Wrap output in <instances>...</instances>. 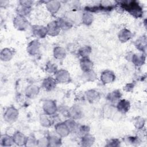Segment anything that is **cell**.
I'll return each mask as SVG.
<instances>
[{
  "instance_id": "obj_3",
  "label": "cell",
  "mask_w": 147,
  "mask_h": 147,
  "mask_svg": "<svg viewBox=\"0 0 147 147\" xmlns=\"http://www.w3.org/2000/svg\"><path fill=\"white\" fill-rule=\"evenodd\" d=\"M18 116V110L14 107H8L4 113V119L6 122H13Z\"/></svg>"
},
{
  "instance_id": "obj_34",
  "label": "cell",
  "mask_w": 147,
  "mask_h": 147,
  "mask_svg": "<svg viewBox=\"0 0 147 147\" xmlns=\"http://www.w3.org/2000/svg\"><path fill=\"white\" fill-rule=\"evenodd\" d=\"M45 69L48 72L51 74H52V73L56 74V72L57 71V66L56 65V64L51 62H49L48 63H47Z\"/></svg>"
},
{
  "instance_id": "obj_10",
  "label": "cell",
  "mask_w": 147,
  "mask_h": 147,
  "mask_svg": "<svg viewBox=\"0 0 147 147\" xmlns=\"http://www.w3.org/2000/svg\"><path fill=\"white\" fill-rule=\"evenodd\" d=\"M40 44L37 40H34L29 43L27 47V51L30 55H37L40 50Z\"/></svg>"
},
{
  "instance_id": "obj_32",
  "label": "cell",
  "mask_w": 147,
  "mask_h": 147,
  "mask_svg": "<svg viewBox=\"0 0 147 147\" xmlns=\"http://www.w3.org/2000/svg\"><path fill=\"white\" fill-rule=\"evenodd\" d=\"M49 145L50 146H59L61 144V140L56 136H51L48 138Z\"/></svg>"
},
{
  "instance_id": "obj_2",
  "label": "cell",
  "mask_w": 147,
  "mask_h": 147,
  "mask_svg": "<svg viewBox=\"0 0 147 147\" xmlns=\"http://www.w3.org/2000/svg\"><path fill=\"white\" fill-rule=\"evenodd\" d=\"M13 25L19 30H24L28 28L29 22L25 17L17 16L13 20Z\"/></svg>"
},
{
  "instance_id": "obj_9",
  "label": "cell",
  "mask_w": 147,
  "mask_h": 147,
  "mask_svg": "<svg viewBox=\"0 0 147 147\" xmlns=\"http://www.w3.org/2000/svg\"><path fill=\"white\" fill-rule=\"evenodd\" d=\"M55 130L56 133L61 137L67 136L71 131L65 122H61L56 124L55 126Z\"/></svg>"
},
{
  "instance_id": "obj_18",
  "label": "cell",
  "mask_w": 147,
  "mask_h": 147,
  "mask_svg": "<svg viewBox=\"0 0 147 147\" xmlns=\"http://www.w3.org/2000/svg\"><path fill=\"white\" fill-rule=\"evenodd\" d=\"M68 113L71 117L74 119H79L82 115V112L79 107L77 106H73L68 111Z\"/></svg>"
},
{
  "instance_id": "obj_40",
  "label": "cell",
  "mask_w": 147,
  "mask_h": 147,
  "mask_svg": "<svg viewBox=\"0 0 147 147\" xmlns=\"http://www.w3.org/2000/svg\"><path fill=\"white\" fill-rule=\"evenodd\" d=\"M19 3L20 4L25 5L29 7H32V5H33V1H20Z\"/></svg>"
},
{
  "instance_id": "obj_35",
  "label": "cell",
  "mask_w": 147,
  "mask_h": 147,
  "mask_svg": "<svg viewBox=\"0 0 147 147\" xmlns=\"http://www.w3.org/2000/svg\"><path fill=\"white\" fill-rule=\"evenodd\" d=\"M64 122L66 123V125H67V126L68 127V128L71 131H72L76 129V123L75 122V121H74V119L73 118L68 119L66 121H65Z\"/></svg>"
},
{
  "instance_id": "obj_5",
  "label": "cell",
  "mask_w": 147,
  "mask_h": 147,
  "mask_svg": "<svg viewBox=\"0 0 147 147\" xmlns=\"http://www.w3.org/2000/svg\"><path fill=\"white\" fill-rule=\"evenodd\" d=\"M43 110L46 114L53 115L57 111L56 102L52 100H47L43 103Z\"/></svg>"
},
{
  "instance_id": "obj_27",
  "label": "cell",
  "mask_w": 147,
  "mask_h": 147,
  "mask_svg": "<svg viewBox=\"0 0 147 147\" xmlns=\"http://www.w3.org/2000/svg\"><path fill=\"white\" fill-rule=\"evenodd\" d=\"M95 139L93 136L89 134L88 133L83 136L82 139V144L83 146H91L94 142Z\"/></svg>"
},
{
  "instance_id": "obj_23",
  "label": "cell",
  "mask_w": 147,
  "mask_h": 147,
  "mask_svg": "<svg viewBox=\"0 0 147 147\" xmlns=\"http://www.w3.org/2000/svg\"><path fill=\"white\" fill-rule=\"evenodd\" d=\"M53 56L56 59L61 60L66 56V52L64 48L60 47H56L53 49Z\"/></svg>"
},
{
  "instance_id": "obj_19",
  "label": "cell",
  "mask_w": 147,
  "mask_h": 147,
  "mask_svg": "<svg viewBox=\"0 0 147 147\" xmlns=\"http://www.w3.org/2000/svg\"><path fill=\"white\" fill-rule=\"evenodd\" d=\"M31 9H32V7H29L26 5H22L20 3V5H18V6L16 9V11L18 14V16L25 17L28 15L30 13Z\"/></svg>"
},
{
  "instance_id": "obj_13",
  "label": "cell",
  "mask_w": 147,
  "mask_h": 147,
  "mask_svg": "<svg viewBox=\"0 0 147 147\" xmlns=\"http://www.w3.org/2000/svg\"><path fill=\"white\" fill-rule=\"evenodd\" d=\"M130 107V102L126 99L119 100L117 102V108L118 110L122 113H127L129 110Z\"/></svg>"
},
{
  "instance_id": "obj_15",
  "label": "cell",
  "mask_w": 147,
  "mask_h": 147,
  "mask_svg": "<svg viewBox=\"0 0 147 147\" xmlns=\"http://www.w3.org/2000/svg\"><path fill=\"white\" fill-rule=\"evenodd\" d=\"M80 65L82 70L85 72L89 71L92 69L93 63L88 58H83L80 61Z\"/></svg>"
},
{
  "instance_id": "obj_21",
  "label": "cell",
  "mask_w": 147,
  "mask_h": 147,
  "mask_svg": "<svg viewBox=\"0 0 147 147\" xmlns=\"http://www.w3.org/2000/svg\"><path fill=\"white\" fill-rule=\"evenodd\" d=\"M86 96L90 102H94L99 98V94L95 90H90L86 92Z\"/></svg>"
},
{
  "instance_id": "obj_24",
  "label": "cell",
  "mask_w": 147,
  "mask_h": 147,
  "mask_svg": "<svg viewBox=\"0 0 147 147\" xmlns=\"http://www.w3.org/2000/svg\"><path fill=\"white\" fill-rule=\"evenodd\" d=\"M121 93L118 90H115L109 93L107 95V99L111 103L118 102L121 97Z\"/></svg>"
},
{
  "instance_id": "obj_33",
  "label": "cell",
  "mask_w": 147,
  "mask_h": 147,
  "mask_svg": "<svg viewBox=\"0 0 147 147\" xmlns=\"http://www.w3.org/2000/svg\"><path fill=\"white\" fill-rule=\"evenodd\" d=\"M84 76L88 81H93L96 78V75L95 73L91 69L89 71L84 72Z\"/></svg>"
},
{
  "instance_id": "obj_7",
  "label": "cell",
  "mask_w": 147,
  "mask_h": 147,
  "mask_svg": "<svg viewBox=\"0 0 147 147\" xmlns=\"http://www.w3.org/2000/svg\"><path fill=\"white\" fill-rule=\"evenodd\" d=\"M32 31L35 36L39 38H44L48 34L47 27L42 25H33Z\"/></svg>"
},
{
  "instance_id": "obj_4",
  "label": "cell",
  "mask_w": 147,
  "mask_h": 147,
  "mask_svg": "<svg viewBox=\"0 0 147 147\" xmlns=\"http://www.w3.org/2000/svg\"><path fill=\"white\" fill-rule=\"evenodd\" d=\"M56 75V80L60 83H66L70 81V75L69 73L63 69L57 70L55 74Z\"/></svg>"
},
{
  "instance_id": "obj_26",
  "label": "cell",
  "mask_w": 147,
  "mask_h": 147,
  "mask_svg": "<svg viewBox=\"0 0 147 147\" xmlns=\"http://www.w3.org/2000/svg\"><path fill=\"white\" fill-rule=\"evenodd\" d=\"M60 29L68 30L72 27V24L68 20L63 18H60L57 21Z\"/></svg>"
},
{
  "instance_id": "obj_16",
  "label": "cell",
  "mask_w": 147,
  "mask_h": 147,
  "mask_svg": "<svg viewBox=\"0 0 147 147\" xmlns=\"http://www.w3.org/2000/svg\"><path fill=\"white\" fill-rule=\"evenodd\" d=\"M130 59L135 65L141 66L145 61V56L143 54H133Z\"/></svg>"
},
{
  "instance_id": "obj_25",
  "label": "cell",
  "mask_w": 147,
  "mask_h": 147,
  "mask_svg": "<svg viewBox=\"0 0 147 147\" xmlns=\"http://www.w3.org/2000/svg\"><path fill=\"white\" fill-rule=\"evenodd\" d=\"M38 92H39L38 87L34 85H31L28 86L25 91L26 96L31 98L36 96L38 94Z\"/></svg>"
},
{
  "instance_id": "obj_31",
  "label": "cell",
  "mask_w": 147,
  "mask_h": 147,
  "mask_svg": "<svg viewBox=\"0 0 147 147\" xmlns=\"http://www.w3.org/2000/svg\"><path fill=\"white\" fill-rule=\"evenodd\" d=\"M91 52V48L88 46H84L82 47L79 50V53L83 58H88Z\"/></svg>"
},
{
  "instance_id": "obj_6",
  "label": "cell",
  "mask_w": 147,
  "mask_h": 147,
  "mask_svg": "<svg viewBox=\"0 0 147 147\" xmlns=\"http://www.w3.org/2000/svg\"><path fill=\"white\" fill-rule=\"evenodd\" d=\"M115 79V74L110 70H105L100 75V80L104 84L111 83L114 81Z\"/></svg>"
},
{
  "instance_id": "obj_8",
  "label": "cell",
  "mask_w": 147,
  "mask_h": 147,
  "mask_svg": "<svg viewBox=\"0 0 147 147\" xmlns=\"http://www.w3.org/2000/svg\"><path fill=\"white\" fill-rule=\"evenodd\" d=\"M48 34L51 36H57L60 30V28L57 21H53L50 22L47 26Z\"/></svg>"
},
{
  "instance_id": "obj_39",
  "label": "cell",
  "mask_w": 147,
  "mask_h": 147,
  "mask_svg": "<svg viewBox=\"0 0 147 147\" xmlns=\"http://www.w3.org/2000/svg\"><path fill=\"white\" fill-rule=\"evenodd\" d=\"M119 141L117 139H112L108 142L107 146H118L119 145Z\"/></svg>"
},
{
  "instance_id": "obj_20",
  "label": "cell",
  "mask_w": 147,
  "mask_h": 147,
  "mask_svg": "<svg viewBox=\"0 0 147 147\" xmlns=\"http://www.w3.org/2000/svg\"><path fill=\"white\" fill-rule=\"evenodd\" d=\"M13 56V53L9 48H4L1 52V59L4 61H7L11 59Z\"/></svg>"
},
{
  "instance_id": "obj_38",
  "label": "cell",
  "mask_w": 147,
  "mask_h": 147,
  "mask_svg": "<svg viewBox=\"0 0 147 147\" xmlns=\"http://www.w3.org/2000/svg\"><path fill=\"white\" fill-rule=\"evenodd\" d=\"M37 141L35 140V138L33 137H27L26 141V145L27 146H34L37 145Z\"/></svg>"
},
{
  "instance_id": "obj_14",
  "label": "cell",
  "mask_w": 147,
  "mask_h": 147,
  "mask_svg": "<svg viewBox=\"0 0 147 147\" xmlns=\"http://www.w3.org/2000/svg\"><path fill=\"white\" fill-rule=\"evenodd\" d=\"M131 37H132L131 32L129 30L126 28L122 29L118 34L119 40L122 42H127L131 38Z\"/></svg>"
},
{
  "instance_id": "obj_11",
  "label": "cell",
  "mask_w": 147,
  "mask_h": 147,
  "mask_svg": "<svg viewBox=\"0 0 147 147\" xmlns=\"http://www.w3.org/2000/svg\"><path fill=\"white\" fill-rule=\"evenodd\" d=\"M61 6L60 2L58 1H49L46 3L47 10L52 14L56 13Z\"/></svg>"
},
{
  "instance_id": "obj_22",
  "label": "cell",
  "mask_w": 147,
  "mask_h": 147,
  "mask_svg": "<svg viewBox=\"0 0 147 147\" xmlns=\"http://www.w3.org/2000/svg\"><path fill=\"white\" fill-rule=\"evenodd\" d=\"M136 48L140 51L144 52L146 48V37L142 36L137 39L135 42Z\"/></svg>"
},
{
  "instance_id": "obj_36",
  "label": "cell",
  "mask_w": 147,
  "mask_h": 147,
  "mask_svg": "<svg viewBox=\"0 0 147 147\" xmlns=\"http://www.w3.org/2000/svg\"><path fill=\"white\" fill-rule=\"evenodd\" d=\"M135 126L137 129H142L144 125H145V120L142 118L138 117L137 119L136 120L135 123H134Z\"/></svg>"
},
{
  "instance_id": "obj_29",
  "label": "cell",
  "mask_w": 147,
  "mask_h": 147,
  "mask_svg": "<svg viewBox=\"0 0 147 147\" xmlns=\"http://www.w3.org/2000/svg\"><path fill=\"white\" fill-rule=\"evenodd\" d=\"M93 15L91 14V13L88 11L84 13L82 17V22L86 25H90V24H91L93 21Z\"/></svg>"
},
{
  "instance_id": "obj_28",
  "label": "cell",
  "mask_w": 147,
  "mask_h": 147,
  "mask_svg": "<svg viewBox=\"0 0 147 147\" xmlns=\"http://www.w3.org/2000/svg\"><path fill=\"white\" fill-rule=\"evenodd\" d=\"M14 143L13 138L8 135H2L1 138V144L3 146H9Z\"/></svg>"
},
{
  "instance_id": "obj_37",
  "label": "cell",
  "mask_w": 147,
  "mask_h": 147,
  "mask_svg": "<svg viewBox=\"0 0 147 147\" xmlns=\"http://www.w3.org/2000/svg\"><path fill=\"white\" fill-rule=\"evenodd\" d=\"M89 130H90L89 127L86 125L81 126L80 127H79V133L82 136L88 134L89 132Z\"/></svg>"
},
{
  "instance_id": "obj_1",
  "label": "cell",
  "mask_w": 147,
  "mask_h": 147,
  "mask_svg": "<svg viewBox=\"0 0 147 147\" xmlns=\"http://www.w3.org/2000/svg\"><path fill=\"white\" fill-rule=\"evenodd\" d=\"M121 6L136 18H140L143 14L141 6L136 1H124L121 3Z\"/></svg>"
},
{
  "instance_id": "obj_41",
  "label": "cell",
  "mask_w": 147,
  "mask_h": 147,
  "mask_svg": "<svg viewBox=\"0 0 147 147\" xmlns=\"http://www.w3.org/2000/svg\"><path fill=\"white\" fill-rule=\"evenodd\" d=\"M134 87V85L133 84H127L125 87V90L126 91H130Z\"/></svg>"
},
{
  "instance_id": "obj_17",
  "label": "cell",
  "mask_w": 147,
  "mask_h": 147,
  "mask_svg": "<svg viewBox=\"0 0 147 147\" xmlns=\"http://www.w3.org/2000/svg\"><path fill=\"white\" fill-rule=\"evenodd\" d=\"M13 138L14 143L18 145L21 146L26 144L27 137L19 131L15 133L13 136Z\"/></svg>"
},
{
  "instance_id": "obj_12",
  "label": "cell",
  "mask_w": 147,
  "mask_h": 147,
  "mask_svg": "<svg viewBox=\"0 0 147 147\" xmlns=\"http://www.w3.org/2000/svg\"><path fill=\"white\" fill-rule=\"evenodd\" d=\"M56 82L57 81L56 79L51 77H48L43 80L42 86L46 90L51 91L55 88Z\"/></svg>"
},
{
  "instance_id": "obj_30",
  "label": "cell",
  "mask_w": 147,
  "mask_h": 147,
  "mask_svg": "<svg viewBox=\"0 0 147 147\" xmlns=\"http://www.w3.org/2000/svg\"><path fill=\"white\" fill-rule=\"evenodd\" d=\"M40 123L43 126L48 127L52 125V118L49 117V115L45 114L41 116Z\"/></svg>"
}]
</instances>
